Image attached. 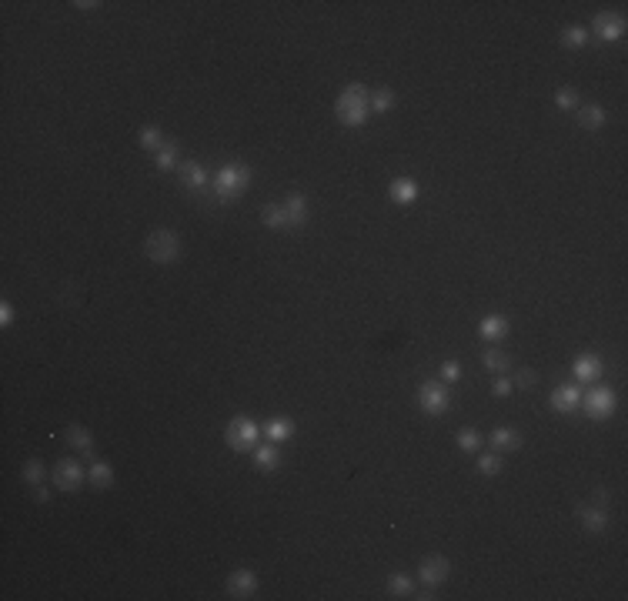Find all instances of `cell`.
Wrapping results in <instances>:
<instances>
[{
  "mask_svg": "<svg viewBox=\"0 0 628 601\" xmlns=\"http://www.w3.org/2000/svg\"><path fill=\"white\" fill-rule=\"evenodd\" d=\"M334 114H338V120H341L345 128L368 124V117H371V97H368L364 84H347V87L341 90V97L334 101Z\"/></svg>",
  "mask_w": 628,
  "mask_h": 601,
  "instance_id": "obj_1",
  "label": "cell"
},
{
  "mask_svg": "<svg viewBox=\"0 0 628 601\" xmlns=\"http://www.w3.org/2000/svg\"><path fill=\"white\" fill-rule=\"evenodd\" d=\"M247 184H251V167L241 164V161L224 164L218 174H214V194H218V201H238V197L247 191Z\"/></svg>",
  "mask_w": 628,
  "mask_h": 601,
  "instance_id": "obj_2",
  "label": "cell"
},
{
  "mask_svg": "<svg viewBox=\"0 0 628 601\" xmlns=\"http://www.w3.org/2000/svg\"><path fill=\"white\" fill-rule=\"evenodd\" d=\"M144 254H147V261H154V264H174V261L184 254L180 234L171 228H161V230H154V234H147Z\"/></svg>",
  "mask_w": 628,
  "mask_h": 601,
  "instance_id": "obj_3",
  "label": "cell"
},
{
  "mask_svg": "<svg viewBox=\"0 0 628 601\" xmlns=\"http://www.w3.org/2000/svg\"><path fill=\"white\" fill-rule=\"evenodd\" d=\"M224 441H228V448H234V451H251V448H257V441H261V428H257L254 418L238 414V418L228 421V428H224Z\"/></svg>",
  "mask_w": 628,
  "mask_h": 601,
  "instance_id": "obj_4",
  "label": "cell"
},
{
  "mask_svg": "<svg viewBox=\"0 0 628 601\" xmlns=\"http://www.w3.org/2000/svg\"><path fill=\"white\" fill-rule=\"evenodd\" d=\"M418 408L424 411V414H445V411L451 408V391H448V384H441V381H424L421 388H418Z\"/></svg>",
  "mask_w": 628,
  "mask_h": 601,
  "instance_id": "obj_5",
  "label": "cell"
},
{
  "mask_svg": "<svg viewBox=\"0 0 628 601\" xmlns=\"http://www.w3.org/2000/svg\"><path fill=\"white\" fill-rule=\"evenodd\" d=\"M615 404H618V397L612 388H591L589 395L581 397L578 408H585V414H589L591 421H605V418L615 414Z\"/></svg>",
  "mask_w": 628,
  "mask_h": 601,
  "instance_id": "obj_6",
  "label": "cell"
},
{
  "mask_svg": "<svg viewBox=\"0 0 628 601\" xmlns=\"http://www.w3.org/2000/svg\"><path fill=\"white\" fill-rule=\"evenodd\" d=\"M418 578H421V585H428V588H438L441 581L451 578V562L445 554H428V558H421V564H418Z\"/></svg>",
  "mask_w": 628,
  "mask_h": 601,
  "instance_id": "obj_7",
  "label": "cell"
},
{
  "mask_svg": "<svg viewBox=\"0 0 628 601\" xmlns=\"http://www.w3.org/2000/svg\"><path fill=\"white\" fill-rule=\"evenodd\" d=\"M54 485L61 488V491H78V488L84 485V468H80L74 458L57 461V468H54Z\"/></svg>",
  "mask_w": 628,
  "mask_h": 601,
  "instance_id": "obj_8",
  "label": "cell"
},
{
  "mask_svg": "<svg viewBox=\"0 0 628 601\" xmlns=\"http://www.w3.org/2000/svg\"><path fill=\"white\" fill-rule=\"evenodd\" d=\"M591 27L605 44H615V40L625 37V13H598Z\"/></svg>",
  "mask_w": 628,
  "mask_h": 601,
  "instance_id": "obj_9",
  "label": "cell"
},
{
  "mask_svg": "<svg viewBox=\"0 0 628 601\" xmlns=\"http://www.w3.org/2000/svg\"><path fill=\"white\" fill-rule=\"evenodd\" d=\"M578 521H581V528L591 531V535H602V531H608V525H612L608 508H598V504H581V508H578Z\"/></svg>",
  "mask_w": 628,
  "mask_h": 601,
  "instance_id": "obj_10",
  "label": "cell"
},
{
  "mask_svg": "<svg viewBox=\"0 0 628 601\" xmlns=\"http://www.w3.org/2000/svg\"><path fill=\"white\" fill-rule=\"evenodd\" d=\"M581 404V384H562L551 391V408L558 414H572Z\"/></svg>",
  "mask_w": 628,
  "mask_h": 601,
  "instance_id": "obj_11",
  "label": "cell"
},
{
  "mask_svg": "<svg viewBox=\"0 0 628 601\" xmlns=\"http://www.w3.org/2000/svg\"><path fill=\"white\" fill-rule=\"evenodd\" d=\"M254 591H257V575H254V571H247V568L231 571V578H228V595H231V598H251Z\"/></svg>",
  "mask_w": 628,
  "mask_h": 601,
  "instance_id": "obj_12",
  "label": "cell"
},
{
  "mask_svg": "<svg viewBox=\"0 0 628 601\" xmlns=\"http://www.w3.org/2000/svg\"><path fill=\"white\" fill-rule=\"evenodd\" d=\"M602 371H605V364H602V358H598V354H581V358L572 364V374H575V381H581V384L598 381V378H602Z\"/></svg>",
  "mask_w": 628,
  "mask_h": 601,
  "instance_id": "obj_13",
  "label": "cell"
},
{
  "mask_svg": "<svg viewBox=\"0 0 628 601\" xmlns=\"http://www.w3.org/2000/svg\"><path fill=\"white\" fill-rule=\"evenodd\" d=\"M388 194H391L395 204H414L418 194H421V187H418V180L414 178H395L391 180V187H388Z\"/></svg>",
  "mask_w": 628,
  "mask_h": 601,
  "instance_id": "obj_14",
  "label": "cell"
},
{
  "mask_svg": "<svg viewBox=\"0 0 628 601\" xmlns=\"http://www.w3.org/2000/svg\"><path fill=\"white\" fill-rule=\"evenodd\" d=\"M178 171H180V184L184 187H191V191H204L207 187V171L197 161H184Z\"/></svg>",
  "mask_w": 628,
  "mask_h": 601,
  "instance_id": "obj_15",
  "label": "cell"
},
{
  "mask_svg": "<svg viewBox=\"0 0 628 601\" xmlns=\"http://www.w3.org/2000/svg\"><path fill=\"white\" fill-rule=\"evenodd\" d=\"M478 334H481L485 341H501V337L508 334V318L488 314V318H481V324H478Z\"/></svg>",
  "mask_w": 628,
  "mask_h": 601,
  "instance_id": "obj_16",
  "label": "cell"
},
{
  "mask_svg": "<svg viewBox=\"0 0 628 601\" xmlns=\"http://www.w3.org/2000/svg\"><path fill=\"white\" fill-rule=\"evenodd\" d=\"M261 435H268V441H291L295 438V421L291 418H271L261 428Z\"/></svg>",
  "mask_w": 628,
  "mask_h": 601,
  "instance_id": "obj_17",
  "label": "cell"
},
{
  "mask_svg": "<svg viewBox=\"0 0 628 601\" xmlns=\"http://www.w3.org/2000/svg\"><path fill=\"white\" fill-rule=\"evenodd\" d=\"M67 441H70V445H74L84 458L97 461V458H94V441H90V431L84 428V424H70V428H67Z\"/></svg>",
  "mask_w": 628,
  "mask_h": 601,
  "instance_id": "obj_18",
  "label": "cell"
},
{
  "mask_svg": "<svg viewBox=\"0 0 628 601\" xmlns=\"http://www.w3.org/2000/svg\"><path fill=\"white\" fill-rule=\"evenodd\" d=\"M605 120H608V114H605V107H598V104H585V107H578V124H581L585 130L605 128Z\"/></svg>",
  "mask_w": 628,
  "mask_h": 601,
  "instance_id": "obj_19",
  "label": "cell"
},
{
  "mask_svg": "<svg viewBox=\"0 0 628 601\" xmlns=\"http://www.w3.org/2000/svg\"><path fill=\"white\" fill-rule=\"evenodd\" d=\"M284 211H288V221H291V228H301V224L308 221V201H304V194H288V201H284Z\"/></svg>",
  "mask_w": 628,
  "mask_h": 601,
  "instance_id": "obj_20",
  "label": "cell"
},
{
  "mask_svg": "<svg viewBox=\"0 0 628 601\" xmlns=\"http://www.w3.org/2000/svg\"><path fill=\"white\" fill-rule=\"evenodd\" d=\"M261 221H264V228H271V230H295L291 228V221H288L284 204H268L264 211H261Z\"/></svg>",
  "mask_w": 628,
  "mask_h": 601,
  "instance_id": "obj_21",
  "label": "cell"
},
{
  "mask_svg": "<svg viewBox=\"0 0 628 601\" xmlns=\"http://www.w3.org/2000/svg\"><path fill=\"white\" fill-rule=\"evenodd\" d=\"M87 478L94 481V488H101V491H107V488L114 485V468L107 464V461H90V471H87Z\"/></svg>",
  "mask_w": 628,
  "mask_h": 601,
  "instance_id": "obj_22",
  "label": "cell"
},
{
  "mask_svg": "<svg viewBox=\"0 0 628 601\" xmlns=\"http://www.w3.org/2000/svg\"><path fill=\"white\" fill-rule=\"evenodd\" d=\"M491 445L498 451H518L522 448V435H518L515 428H495V431H491Z\"/></svg>",
  "mask_w": 628,
  "mask_h": 601,
  "instance_id": "obj_23",
  "label": "cell"
},
{
  "mask_svg": "<svg viewBox=\"0 0 628 601\" xmlns=\"http://www.w3.org/2000/svg\"><path fill=\"white\" fill-rule=\"evenodd\" d=\"M278 448L274 445H257L254 448V468L257 471H274L278 468Z\"/></svg>",
  "mask_w": 628,
  "mask_h": 601,
  "instance_id": "obj_24",
  "label": "cell"
},
{
  "mask_svg": "<svg viewBox=\"0 0 628 601\" xmlns=\"http://www.w3.org/2000/svg\"><path fill=\"white\" fill-rule=\"evenodd\" d=\"M481 361H485L488 371H495V374H505L512 368V358H508L505 351H498V347H488L485 354H481Z\"/></svg>",
  "mask_w": 628,
  "mask_h": 601,
  "instance_id": "obj_25",
  "label": "cell"
},
{
  "mask_svg": "<svg viewBox=\"0 0 628 601\" xmlns=\"http://www.w3.org/2000/svg\"><path fill=\"white\" fill-rule=\"evenodd\" d=\"M388 591L395 595V598H411L414 595V581L408 575H391L388 578Z\"/></svg>",
  "mask_w": 628,
  "mask_h": 601,
  "instance_id": "obj_26",
  "label": "cell"
},
{
  "mask_svg": "<svg viewBox=\"0 0 628 601\" xmlns=\"http://www.w3.org/2000/svg\"><path fill=\"white\" fill-rule=\"evenodd\" d=\"M157 167H161V171H174V167H180L178 144H164V147L157 151Z\"/></svg>",
  "mask_w": 628,
  "mask_h": 601,
  "instance_id": "obj_27",
  "label": "cell"
},
{
  "mask_svg": "<svg viewBox=\"0 0 628 601\" xmlns=\"http://www.w3.org/2000/svg\"><path fill=\"white\" fill-rule=\"evenodd\" d=\"M141 147L144 151H161L164 147V134H161V128H154V124H147V128H141Z\"/></svg>",
  "mask_w": 628,
  "mask_h": 601,
  "instance_id": "obj_28",
  "label": "cell"
},
{
  "mask_svg": "<svg viewBox=\"0 0 628 601\" xmlns=\"http://www.w3.org/2000/svg\"><path fill=\"white\" fill-rule=\"evenodd\" d=\"M458 448L468 451V454H474V451L481 448V435H478L474 428H462V431H458Z\"/></svg>",
  "mask_w": 628,
  "mask_h": 601,
  "instance_id": "obj_29",
  "label": "cell"
},
{
  "mask_svg": "<svg viewBox=\"0 0 628 601\" xmlns=\"http://www.w3.org/2000/svg\"><path fill=\"white\" fill-rule=\"evenodd\" d=\"M395 107V94L391 90H374L371 94V114H385Z\"/></svg>",
  "mask_w": 628,
  "mask_h": 601,
  "instance_id": "obj_30",
  "label": "cell"
},
{
  "mask_svg": "<svg viewBox=\"0 0 628 601\" xmlns=\"http://www.w3.org/2000/svg\"><path fill=\"white\" fill-rule=\"evenodd\" d=\"M562 44L565 47H585L589 44V30L585 27H568L562 34Z\"/></svg>",
  "mask_w": 628,
  "mask_h": 601,
  "instance_id": "obj_31",
  "label": "cell"
},
{
  "mask_svg": "<svg viewBox=\"0 0 628 601\" xmlns=\"http://www.w3.org/2000/svg\"><path fill=\"white\" fill-rule=\"evenodd\" d=\"M555 107H562V111H578V107H581V104H578V94L575 90H558V94H555Z\"/></svg>",
  "mask_w": 628,
  "mask_h": 601,
  "instance_id": "obj_32",
  "label": "cell"
},
{
  "mask_svg": "<svg viewBox=\"0 0 628 601\" xmlns=\"http://www.w3.org/2000/svg\"><path fill=\"white\" fill-rule=\"evenodd\" d=\"M24 481H27V485H34V488H37V485H44V464H40L37 458H34V461H27V468H24Z\"/></svg>",
  "mask_w": 628,
  "mask_h": 601,
  "instance_id": "obj_33",
  "label": "cell"
},
{
  "mask_svg": "<svg viewBox=\"0 0 628 601\" xmlns=\"http://www.w3.org/2000/svg\"><path fill=\"white\" fill-rule=\"evenodd\" d=\"M478 471L481 474H501V458L498 454H481V458H478Z\"/></svg>",
  "mask_w": 628,
  "mask_h": 601,
  "instance_id": "obj_34",
  "label": "cell"
},
{
  "mask_svg": "<svg viewBox=\"0 0 628 601\" xmlns=\"http://www.w3.org/2000/svg\"><path fill=\"white\" fill-rule=\"evenodd\" d=\"M462 378V364L458 361H445L441 364V381H458Z\"/></svg>",
  "mask_w": 628,
  "mask_h": 601,
  "instance_id": "obj_35",
  "label": "cell"
},
{
  "mask_svg": "<svg viewBox=\"0 0 628 601\" xmlns=\"http://www.w3.org/2000/svg\"><path fill=\"white\" fill-rule=\"evenodd\" d=\"M515 381H518V388H535V384H538V371H531V368H522V371L515 374Z\"/></svg>",
  "mask_w": 628,
  "mask_h": 601,
  "instance_id": "obj_36",
  "label": "cell"
},
{
  "mask_svg": "<svg viewBox=\"0 0 628 601\" xmlns=\"http://www.w3.org/2000/svg\"><path fill=\"white\" fill-rule=\"evenodd\" d=\"M491 395H495V397H508V395H512V381L498 374V381L491 384Z\"/></svg>",
  "mask_w": 628,
  "mask_h": 601,
  "instance_id": "obj_37",
  "label": "cell"
},
{
  "mask_svg": "<svg viewBox=\"0 0 628 601\" xmlns=\"http://www.w3.org/2000/svg\"><path fill=\"white\" fill-rule=\"evenodd\" d=\"M608 501H612V495H608L605 488H598V491H595V498H591V504H598V508H608Z\"/></svg>",
  "mask_w": 628,
  "mask_h": 601,
  "instance_id": "obj_38",
  "label": "cell"
},
{
  "mask_svg": "<svg viewBox=\"0 0 628 601\" xmlns=\"http://www.w3.org/2000/svg\"><path fill=\"white\" fill-rule=\"evenodd\" d=\"M13 321V307L7 304V301H4V304H0V324H4V328H7V324H11Z\"/></svg>",
  "mask_w": 628,
  "mask_h": 601,
  "instance_id": "obj_39",
  "label": "cell"
},
{
  "mask_svg": "<svg viewBox=\"0 0 628 601\" xmlns=\"http://www.w3.org/2000/svg\"><path fill=\"white\" fill-rule=\"evenodd\" d=\"M37 501H40V504H51V491L37 485Z\"/></svg>",
  "mask_w": 628,
  "mask_h": 601,
  "instance_id": "obj_40",
  "label": "cell"
},
{
  "mask_svg": "<svg viewBox=\"0 0 628 601\" xmlns=\"http://www.w3.org/2000/svg\"><path fill=\"white\" fill-rule=\"evenodd\" d=\"M74 7H80V11H94V7H101V4H94V0H78Z\"/></svg>",
  "mask_w": 628,
  "mask_h": 601,
  "instance_id": "obj_41",
  "label": "cell"
}]
</instances>
